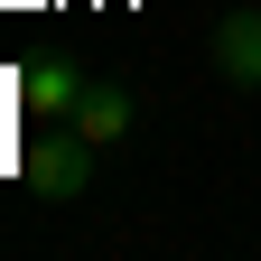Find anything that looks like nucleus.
Returning <instances> with one entry per match:
<instances>
[{"instance_id": "f03ea898", "label": "nucleus", "mask_w": 261, "mask_h": 261, "mask_svg": "<svg viewBox=\"0 0 261 261\" xmlns=\"http://www.w3.org/2000/svg\"><path fill=\"white\" fill-rule=\"evenodd\" d=\"M75 103H84V75H75L65 56L19 65V112H28V121H75Z\"/></svg>"}, {"instance_id": "7ed1b4c3", "label": "nucleus", "mask_w": 261, "mask_h": 261, "mask_svg": "<svg viewBox=\"0 0 261 261\" xmlns=\"http://www.w3.org/2000/svg\"><path fill=\"white\" fill-rule=\"evenodd\" d=\"M215 75L224 84H261V10H224L215 19Z\"/></svg>"}, {"instance_id": "20e7f679", "label": "nucleus", "mask_w": 261, "mask_h": 261, "mask_svg": "<svg viewBox=\"0 0 261 261\" xmlns=\"http://www.w3.org/2000/svg\"><path fill=\"white\" fill-rule=\"evenodd\" d=\"M75 130H84L93 149L130 140V93H121V84H84V103H75Z\"/></svg>"}, {"instance_id": "f257e3e1", "label": "nucleus", "mask_w": 261, "mask_h": 261, "mask_svg": "<svg viewBox=\"0 0 261 261\" xmlns=\"http://www.w3.org/2000/svg\"><path fill=\"white\" fill-rule=\"evenodd\" d=\"M19 187L47 196V205H75V196L93 187V140H84L75 121L47 130V140H28V149H19Z\"/></svg>"}]
</instances>
